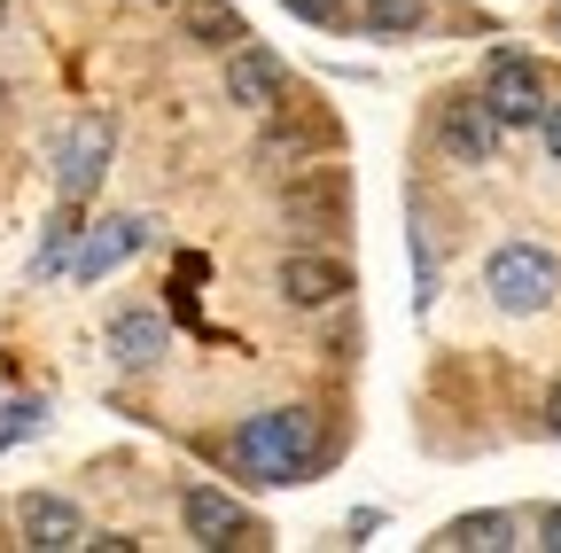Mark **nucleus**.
Masks as SVG:
<instances>
[{"label": "nucleus", "instance_id": "nucleus-1", "mask_svg": "<svg viewBox=\"0 0 561 553\" xmlns=\"http://www.w3.org/2000/svg\"><path fill=\"white\" fill-rule=\"evenodd\" d=\"M320 460H328V445H320V422L305 405L250 413V422L234 429V468L257 475V483H305Z\"/></svg>", "mask_w": 561, "mask_h": 553}, {"label": "nucleus", "instance_id": "nucleus-2", "mask_svg": "<svg viewBox=\"0 0 561 553\" xmlns=\"http://www.w3.org/2000/svg\"><path fill=\"white\" fill-rule=\"evenodd\" d=\"M483 289H491V304L500 312H546L553 304V289H561V257L546 250V242H500L491 250V265H483Z\"/></svg>", "mask_w": 561, "mask_h": 553}, {"label": "nucleus", "instance_id": "nucleus-3", "mask_svg": "<svg viewBox=\"0 0 561 553\" xmlns=\"http://www.w3.org/2000/svg\"><path fill=\"white\" fill-rule=\"evenodd\" d=\"M110 149H117V125L94 110V117H79L62 133V149H55V187H62V203H87L94 187H102V172H110Z\"/></svg>", "mask_w": 561, "mask_h": 553}, {"label": "nucleus", "instance_id": "nucleus-4", "mask_svg": "<svg viewBox=\"0 0 561 553\" xmlns=\"http://www.w3.org/2000/svg\"><path fill=\"white\" fill-rule=\"evenodd\" d=\"M483 102L500 110V125H538L546 117V79H538V62L500 47L491 55V71H483Z\"/></svg>", "mask_w": 561, "mask_h": 553}, {"label": "nucleus", "instance_id": "nucleus-5", "mask_svg": "<svg viewBox=\"0 0 561 553\" xmlns=\"http://www.w3.org/2000/svg\"><path fill=\"white\" fill-rule=\"evenodd\" d=\"M180 522H187L195 545H265V522L242 515L227 492H210V483H195V492L180 499Z\"/></svg>", "mask_w": 561, "mask_h": 553}, {"label": "nucleus", "instance_id": "nucleus-6", "mask_svg": "<svg viewBox=\"0 0 561 553\" xmlns=\"http://www.w3.org/2000/svg\"><path fill=\"white\" fill-rule=\"evenodd\" d=\"M437 141H445L453 164H491V149H500V110L483 94H453L437 110Z\"/></svg>", "mask_w": 561, "mask_h": 553}, {"label": "nucleus", "instance_id": "nucleus-7", "mask_svg": "<svg viewBox=\"0 0 561 553\" xmlns=\"http://www.w3.org/2000/svg\"><path fill=\"white\" fill-rule=\"evenodd\" d=\"M280 211H289V227H305V234H335V227L351 219V180H343L335 164H320L312 180H289Z\"/></svg>", "mask_w": 561, "mask_h": 553}, {"label": "nucleus", "instance_id": "nucleus-8", "mask_svg": "<svg viewBox=\"0 0 561 553\" xmlns=\"http://www.w3.org/2000/svg\"><path fill=\"white\" fill-rule=\"evenodd\" d=\"M149 234H157V219H140V211H125V219H102V227H87L79 257H70V273H79V281H102V273H117L133 250H149Z\"/></svg>", "mask_w": 561, "mask_h": 553}, {"label": "nucleus", "instance_id": "nucleus-9", "mask_svg": "<svg viewBox=\"0 0 561 553\" xmlns=\"http://www.w3.org/2000/svg\"><path fill=\"white\" fill-rule=\"evenodd\" d=\"M280 87H289V71H280V55H273V47L242 39V47L227 55V102H242V110H273Z\"/></svg>", "mask_w": 561, "mask_h": 553}, {"label": "nucleus", "instance_id": "nucleus-10", "mask_svg": "<svg viewBox=\"0 0 561 553\" xmlns=\"http://www.w3.org/2000/svg\"><path fill=\"white\" fill-rule=\"evenodd\" d=\"M24 545H39V553H70V545H94V530H87V515L70 507V499H24Z\"/></svg>", "mask_w": 561, "mask_h": 553}, {"label": "nucleus", "instance_id": "nucleus-11", "mask_svg": "<svg viewBox=\"0 0 561 553\" xmlns=\"http://www.w3.org/2000/svg\"><path fill=\"white\" fill-rule=\"evenodd\" d=\"M351 289V273L335 265V257H289V265H280V297H289V304H305V312H320V304H335Z\"/></svg>", "mask_w": 561, "mask_h": 553}, {"label": "nucleus", "instance_id": "nucleus-12", "mask_svg": "<svg viewBox=\"0 0 561 553\" xmlns=\"http://www.w3.org/2000/svg\"><path fill=\"white\" fill-rule=\"evenodd\" d=\"M110 352H117V367H157L164 359V320L157 312H117L110 320Z\"/></svg>", "mask_w": 561, "mask_h": 553}, {"label": "nucleus", "instance_id": "nucleus-13", "mask_svg": "<svg viewBox=\"0 0 561 553\" xmlns=\"http://www.w3.org/2000/svg\"><path fill=\"white\" fill-rule=\"evenodd\" d=\"M430 545H445V553H507V545H515V522H507V515H460V522H445V538H430Z\"/></svg>", "mask_w": 561, "mask_h": 553}, {"label": "nucleus", "instance_id": "nucleus-14", "mask_svg": "<svg viewBox=\"0 0 561 553\" xmlns=\"http://www.w3.org/2000/svg\"><path fill=\"white\" fill-rule=\"evenodd\" d=\"M187 39H203V47H242L250 32H242V16L227 9V0H187Z\"/></svg>", "mask_w": 561, "mask_h": 553}, {"label": "nucleus", "instance_id": "nucleus-15", "mask_svg": "<svg viewBox=\"0 0 561 553\" xmlns=\"http://www.w3.org/2000/svg\"><path fill=\"white\" fill-rule=\"evenodd\" d=\"M79 242H87V227H79V219L62 211V219L47 227V242H39V265H32V273H39V281H47V273H62L70 257H79Z\"/></svg>", "mask_w": 561, "mask_h": 553}, {"label": "nucleus", "instance_id": "nucleus-16", "mask_svg": "<svg viewBox=\"0 0 561 553\" xmlns=\"http://www.w3.org/2000/svg\"><path fill=\"white\" fill-rule=\"evenodd\" d=\"M430 0H367V32H421Z\"/></svg>", "mask_w": 561, "mask_h": 553}, {"label": "nucleus", "instance_id": "nucleus-17", "mask_svg": "<svg viewBox=\"0 0 561 553\" xmlns=\"http://www.w3.org/2000/svg\"><path fill=\"white\" fill-rule=\"evenodd\" d=\"M39 422H47V405H39V398H16V405H0V452H9L16 437H32Z\"/></svg>", "mask_w": 561, "mask_h": 553}, {"label": "nucleus", "instance_id": "nucleus-18", "mask_svg": "<svg viewBox=\"0 0 561 553\" xmlns=\"http://www.w3.org/2000/svg\"><path fill=\"white\" fill-rule=\"evenodd\" d=\"M289 16H305V24H335L343 16V0H280Z\"/></svg>", "mask_w": 561, "mask_h": 553}, {"label": "nucleus", "instance_id": "nucleus-19", "mask_svg": "<svg viewBox=\"0 0 561 553\" xmlns=\"http://www.w3.org/2000/svg\"><path fill=\"white\" fill-rule=\"evenodd\" d=\"M538 141H546V157L561 164V102H546V117H538Z\"/></svg>", "mask_w": 561, "mask_h": 553}, {"label": "nucleus", "instance_id": "nucleus-20", "mask_svg": "<svg viewBox=\"0 0 561 553\" xmlns=\"http://www.w3.org/2000/svg\"><path fill=\"white\" fill-rule=\"evenodd\" d=\"M538 545H546V553H561V507H546V515H538Z\"/></svg>", "mask_w": 561, "mask_h": 553}, {"label": "nucleus", "instance_id": "nucleus-21", "mask_svg": "<svg viewBox=\"0 0 561 553\" xmlns=\"http://www.w3.org/2000/svg\"><path fill=\"white\" fill-rule=\"evenodd\" d=\"M546 429H553V437H561V382H553V390H546Z\"/></svg>", "mask_w": 561, "mask_h": 553}, {"label": "nucleus", "instance_id": "nucleus-22", "mask_svg": "<svg viewBox=\"0 0 561 553\" xmlns=\"http://www.w3.org/2000/svg\"><path fill=\"white\" fill-rule=\"evenodd\" d=\"M553 32H561V9H553Z\"/></svg>", "mask_w": 561, "mask_h": 553}, {"label": "nucleus", "instance_id": "nucleus-23", "mask_svg": "<svg viewBox=\"0 0 561 553\" xmlns=\"http://www.w3.org/2000/svg\"><path fill=\"white\" fill-rule=\"evenodd\" d=\"M0 16H9V0H0Z\"/></svg>", "mask_w": 561, "mask_h": 553}]
</instances>
